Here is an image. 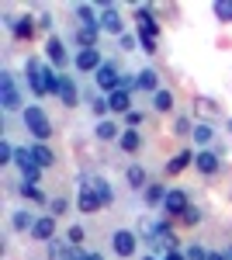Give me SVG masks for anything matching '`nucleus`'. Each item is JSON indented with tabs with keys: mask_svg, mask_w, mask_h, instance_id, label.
I'll return each mask as SVG.
<instances>
[{
	"mask_svg": "<svg viewBox=\"0 0 232 260\" xmlns=\"http://www.w3.org/2000/svg\"><path fill=\"white\" fill-rule=\"evenodd\" d=\"M125 125H128V128H139V125H142V111H128V115H125Z\"/></svg>",
	"mask_w": 232,
	"mask_h": 260,
	"instance_id": "nucleus-42",
	"label": "nucleus"
},
{
	"mask_svg": "<svg viewBox=\"0 0 232 260\" xmlns=\"http://www.w3.org/2000/svg\"><path fill=\"white\" fill-rule=\"evenodd\" d=\"M118 146H121L125 153H139V146H142V136H139L136 128H125V132H121V139H118Z\"/></svg>",
	"mask_w": 232,
	"mask_h": 260,
	"instance_id": "nucleus-24",
	"label": "nucleus"
},
{
	"mask_svg": "<svg viewBox=\"0 0 232 260\" xmlns=\"http://www.w3.org/2000/svg\"><path fill=\"white\" fill-rule=\"evenodd\" d=\"M191 163H194V153H191V149H184V153H177L174 160L167 163V177H177V174H184V170H187Z\"/></svg>",
	"mask_w": 232,
	"mask_h": 260,
	"instance_id": "nucleus-19",
	"label": "nucleus"
},
{
	"mask_svg": "<svg viewBox=\"0 0 232 260\" xmlns=\"http://www.w3.org/2000/svg\"><path fill=\"white\" fill-rule=\"evenodd\" d=\"M97 87L101 90H108V94H115V90H121V73H118V66L115 62H104L101 70H97Z\"/></svg>",
	"mask_w": 232,
	"mask_h": 260,
	"instance_id": "nucleus-5",
	"label": "nucleus"
},
{
	"mask_svg": "<svg viewBox=\"0 0 232 260\" xmlns=\"http://www.w3.org/2000/svg\"><path fill=\"white\" fill-rule=\"evenodd\" d=\"M73 66H77L80 73H87V70H101V66H104V59H101V52H97V49H80L77 52V59H73Z\"/></svg>",
	"mask_w": 232,
	"mask_h": 260,
	"instance_id": "nucleus-10",
	"label": "nucleus"
},
{
	"mask_svg": "<svg viewBox=\"0 0 232 260\" xmlns=\"http://www.w3.org/2000/svg\"><path fill=\"white\" fill-rule=\"evenodd\" d=\"M31 156H35V163H39L42 170H49V167L56 163V153H52L45 142H35V146H31Z\"/></svg>",
	"mask_w": 232,
	"mask_h": 260,
	"instance_id": "nucleus-23",
	"label": "nucleus"
},
{
	"mask_svg": "<svg viewBox=\"0 0 232 260\" xmlns=\"http://www.w3.org/2000/svg\"><path fill=\"white\" fill-rule=\"evenodd\" d=\"M222 115V108H218V101L212 98H194V118H201V121H212Z\"/></svg>",
	"mask_w": 232,
	"mask_h": 260,
	"instance_id": "nucleus-13",
	"label": "nucleus"
},
{
	"mask_svg": "<svg viewBox=\"0 0 232 260\" xmlns=\"http://www.w3.org/2000/svg\"><path fill=\"white\" fill-rule=\"evenodd\" d=\"M153 108H156V111H163V115L174 111V94H170V90H156V94H153Z\"/></svg>",
	"mask_w": 232,
	"mask_h": 260,
	"instance_id": "nucleus-28",
	"label": "nucleus"
},
{
	"mask_svg": "<svg viewBox=\"0 0 232 260\" xmlns=\"http://www.w3.org/2000/svg\"><path fill=\"white\" fill-rule=\"evenodd\" d=\"M215 18L222 21V24H232V0H218L215 4Z\"/></svg>",
	"mask_w": 232,
	"mask_h": 260,
	"instance_id": "nucleus-31",
	"label": "nucleus"
},
{
	"mask_svg": "<svg viewBox=\"0 0 232 260\" xmlns=\"http://www.w3.org/2000/svg\"><path fill=\"white\" fill-rule=\"evenodd\" d=\"M97 31H101V28H83V24H80V28H77L80 49H97Z\"/></svg>",
	"mask_w": 232,
	"mask_h": 260,
	"instance_id": "nucleus-26",
	"label": "nucleus"
},
{
	"mask_svg": "<svg viewBox=\"0 0 232 260\" xmlns=\"http://www.w3.org/2000/svg\"><path fill=\"white\" fill-rule=\"evenodd\" d=\"M208 260H229V253H208Z\"/></svg>",
	"mask_w": 232,
	"mask_h": 260,
	"instance_id": "nucleus-45",
	"label": "nucleus"
},
{
	"mask_svg": "<svg viewBox=\"0 0 232 260\" xmlns=\"http://www.w3.org/2000/svg\"><path fill=\"white\" fill-rule=\"evenodd\" d=\"M90 108H94V115H97V118H101V121H104V115H108V111H111V104H108V101H104V98H97L94 104H90Z\"/></svg>",
	"mask_w": 232,
	"mask_h": 260,
	"instance_id": "nucleus-37",
	"label": "nucleus"
},
{
	"mask_svg": "<svg viewBox=\"0 0 232 260\" xmlns=\"http://www.w3.org/2000/svg\"><path fill=\"white\" fill-rule=\"evenodd\" d=\"M108 104H111V111H118V115H128L132 111V94L128 90H115V94H108Z\"/></svg>",
	"mask_w": 232,
	"mask_h": 260,
	"instance_id": "nucleus-21",
	"label": "nucleus"
},
{
	"mask_svg": "<svg viewBox=\"0 0 232 260\" xmlns=\"http://www.w3.org/2000/svg\"><path fill=\"white\" fill-rule=\"evenodd\" d=\"M66 240H70V246H80V243H83V225H70Z\"/></svg>",
	"mask_w": 232,
	"mask_h": 260,
	"instance_id": "nucleus-35",
	"label": "nucleus"
},
{
	"mask_svg": "<svg viewBox=\"0 0 232 260\" xmlns=\"http://www.w3.org/2000/svg\"><path fill=\"white\" fill-rule=\"evenodd\" d=\"M77 260H104V257H101V253H83V250L77 246Z\"/></svg>",
	"mask_w": 232,
	"mask_h": 260,
	"instance_id": "nucleus-43",
	"label": "nucleus"
},
{
	"mask_svg": "<svg viewBox=\"0 0 232 260\" xmlns=\"http://www.w3.org/2000/svg\"><path fill=\"white\" fill-rule=\"evenodd\" d=\"M212 139H215L212 125H208V121H194V142H197V146H208Z\"/></svg>",
	"mask_w": 232,
	"mask_h": 260,
	"instance_id": "nucleus-25",
	"label": "nucleus"
},
{
	"mask_svg": "<svg viewBox=\"0 0 232 260\" xmlns=\"http://www.w3.org/2000/svg\"><path fill=\"white\" fill-rule=\"evenodd\" d=\"M163 260H187V253H180V250H170V253H167Z\"/></svg>",
	"mask_w": 232,
	"mask_h": 260,
	"instance_id": "nucleus-44",
	"label": "nucleus"
},
{
	"mask_svg": "<svg viewBox=\"0 0 232 260\" xmlns=\"http://www.w3.org/2000/svg\"><path fill=\"white\" fill-rule=\"evenodd\" d=\"M24 128H28L39 142H45L49 136H52V121H49V115L42 111L39 104H28V108H24Z\"/></svg>",
	"mask_w": 232,
	"mask_h": 260,
	"instance_id": "nucleus-2",
	"label": "nucleus"
},
{
	"mask_svg": "<svg viewBox=\"0 0 232 260\" xmlns=\"http://www.w3.org/2000/svg\"><path fill=\"white\" fill-rule=\"evenodd\" d=\"M56 98L62 101V104H66V108H77V104H80L77 83L70 80V77H62V73H59V94H56Z\"/></svg>",
	"mask_w": 232,
	"mask_h": 260,
	"instance_id": "nucleus-16",
	"label": "nucleus"
},
{
	"mask_svg": "<svg viewBox=\"0 0 232 260\" xmlns=\"http://www.w3.org/2000/svg\"><path fill=\"white\" fill-rule=\"evenodd\" d=\"M80 184H83V187H94V191H97V198H101V205H104V208H108V205L115 201V191H111V184H108L104 177H83Z\"/></svg>",
	"mask_w": 232,
	"mask_h": 260,
	"instance_id": "nucleus-14",
	"label": "nucleus"
},
{
	"mask_svg": "<svg viewBox=\"0 0 232 260\" xmlns=\"http://www.w3.org/2000/svg\"><path fill=\"white\" fill-rule=\"evenodd\" d=\"M118 45H121L125 52H136V45H139V35H121V39H118Z\"/></svg>",
	"mask_w": 232,
	"mask_h": 260,
	"instance_id": "nucleus-38",
	"label": "nucleus"
},
{
	"mask_svg": "<svg viewBox=\"0 0 232 260\" xmlns=\"http://www.w3.org/2000/svg\"><path fill=\"white\" fill-rule=\"evenodd\" d=\"M0 108L21 111V94H18V83H14V73H0Z\"/></svg>",
	"mask_w": 232,
	"mask_h": 260,
	"instance_id": "nucleus-3",
	"label": "nucleus"
},
{
	"mask_svg": "<svg viewBox=\"0 0 232 260\" xmlns=\"http://www.w3.org/2000/svg\"><path fill=\"white\" fill-rule=\"evenodd\" d=\"M136 80H139V90H159V80H156V73L153 70H142V73H136Z\"/></svg>",
	"mask_w": 232,
	"mask_h": 260,
	"instance_id": "nucleus-30",
	"label": "nucleus"
},
{
	"mask_svg": "<svg viewBox=\"0 0 232 260\" xmlns=\"http://www.w3.org/2000/svg\"><path fill=\"white\" fill-rule=\"evenodd\" d=\"M24 73H28V87L35 98H49V94H59V73L52 66H45L42 59H28L24 62Z\"/></svg>",
	"mask_w": 232,
	"mask_h": 260,
	"instance_id": "nucleus-1",
	"label": "nucleus"
},
{
	"mask_svg": "<svg viewBox=\"0 0 232 260\" xmlns=\"http://www.w3.org/2000/svg\"><path fill=\"white\" fill-rule=\"evenodd\" d=\"M174 132L177 136H194V121L187 118V115H180V118L174 121Z\"/></svg>",
	"mask_w": 232,
	"mask_h": 260,
	"instance_id": "nucleus-33",
	"label": "nucleus"
},
{
	"mask_svg": "<svg viewBox=\"0 0 232 260\" xmlns=\"http://www.w3.org/2000/svg\"><path fill=\"white\" fill-rule=\"evenodd\" d=\"M77 208L83 212V215H87V212H97V208H104V205H101V198H97V191H94V187H83V184H80Z\"/></svg>",
	"mask_w": 232,
	"mask_h": 260,
	"instance_id": "nucleus-18",
	"label": "nucleus"
},
{
	"mask_svg": "<svg viewBox=\"0 0 232 260\" xmlns=\"http://www.w3.org/2000/svg\"><path fill=\"white\" fill-rule=\"evenodd\" d=\"M187 260H208V250H205V246H197V243H194L191 250H187Z\"/></svg>",
	"mask_w": 232,
	"mask_h": 260,
	"instance_id": "nucleus-39",
	"label": "nucleus"
},
{
	"mask_svg": "<svg viewBox=\"0 0 232 260\" xmlns=\"http://www.w3.org/2000/svg\"><path fill=\"white\" fill-rule=\"evenodd\" d=\"M139 45H142V52H149V56L156 52V39H149V35H139Z\"/></svg>",
	"mask_w": 232,
	"mask_h": 260,
	"instance_id": "nucleus-41",
	"label": "nucleus"
},
{
	"mask_svg": "<svg viewBox=\"0 0 232 260\" xmlns=\"http://www.w3.org/2000/svg\"><path fill=\"white\" fill-rule=\"evenodd\" d=\"M229 260H232V250H229Z\"/></svg>",
	"mask_w": 232,
	"mask_h": 260,
	"instance_id": "nucleus-48",
	"label": "nucleus"
},
{
	"mask_svg": "<svg viewBox=\"0 0 232 260\" xmlns=\"http://www.w3.org/2000/svg\"><path fill=\"white\" fill-rule=\"evenodd\" d=\"M0 163H14V146H11L7 139L0 142Z\"/></svg>",
	"mask_w": 232,
	"mask_h": 260,
	"instance_id": "nucleus-36",
	"label": "nucleus"
},
{
	"mask_svg": "<svg viewBox=\"0 0 232 260\" xmlns=\"http://www.w3.org/2000/svg\"><path fill=\"white\" fill-rule=\"evenodd\" d=\"M45 59L52 62V66H56V70H62V66H66V62H70V56H66V49H62V42H59L56 35H52V39L45 42Z\"/></svg>",
	"mask_w": 232,
	"mask_h": 260,
	"instance_id": "nucleus-15",
	"label": "nucleus"
},
{
	"mask_svg": "<svg viewBox=\"0 0 232 260\" xmlns=\"http://www.w3.org/2000/svg\"><path fill=\"white\" fill-rule=\"evenodd\" d=\"M7 21V28H11V35H14V39H31V35H35V21L31 18H4Z\"/></svg>",
	"mask_w": 232,
	"mask_h": 260,
	"instance_id": "nucleus-17",
	"label": "nucleus"
},
{
	"mask_svg": "<svg viewBox=\"0 0 232 260\" xmlns=\"http://www.w3.org/2000/svg\"><path fill=\"white\" fill-rule=\"evenodd\" d=\"M111 246H115L118 257H136V246H139V236L132 229H118L115 236H111Z\"/></svg>",
	"mask_w": 232,
	"mask_h": 260,
	"instance_id": "nucleus-7",
	"label": "nucleus"
},
{
	"mask_svg": "<svg viewBox=\"0 0 232 260\" xmlns=\"http://www.w3.org/2000/svg\"><path fill=\"white\" fill-rule=\"evenodd\" d=\"M225 128H229V132H232V118H229V121H225Z\"/></svg>",
	"mask_w": 232,
	"mask_h": 260,
	"instance_id": "nucleus-46",
	"label": "nucleus"
},
{
	"mask_svg": "<svg viewBox=\"0 0 232 260\" xmlns=\"http://www.w3.org/2000/svg\"><path fill=\"white\" fill-rule=\"evenodd\" d=\"M31 236H35L39 243H52L56 240V215H42V219H35Z\"/></svg>",
	"mask_w": 232,
	"mask_h": 260,
	"instance_id": "nucleus-12",
	"label": "nucleus"
},
{
	"mask_svg": "<svg viewBox=\"0 0 232 260\" xmlns=\"http://www.w3.org/2000/svg\"><path fill=\"white\" fill-rule=\"evenodd\" d=\"M66 208H70V201H66V198H52V201H49V212H52L56 219H59V215H66Z\"/></svg>",
	"mask_w": 232,
	"mask_h": 260,
	"instance_id": "nucleus-34",
	"label": "nucleus"
},
{
	"mask_svg": "<svg viewBox=\"0 0 232 260\" xmlns=\"http://www.w3.org/2000/svg\"><path fill=\"white\" fill-rule=\"evenodd\" d=\"M187 208H191V201H187V194L184 191H167V201H163V212L167 215H177V219H184L187 215Z\"/></svg>",
	"mask_w": 232,
	"mask_h": 260,
	"instance_id": "nucleus-8",
	"label": "nucleus"
},
{
	"mask_svg": "<svg viewBox=\"0 0 232 260\" xmlns=\"http://www.w3.org/2000/svg\"><path fill=\"white\" fill-rule=\"evenodd\" d=\"M94 136H97V142H115V139H121V128H118L115 121H97V128H94Z\"/></svg>",
	"mask_w": 232,
	"mask_h": 260,
	"instance_id": "nucleus-20",
	"label": "nucleus"
},
{
	"mask_svg": "<svg viewBox=\"0 0 232 260\" xmlns=\"http://www.w3.org/2000/svg\"><path fill=\"white\" fill-rule=\"evenodd\" d=\"M11 229H14V233H31V229H35V219H31L28 212H14V219H11Z\"/></svg>",
	"mask_w": 232,
	"mask_h": 260,
	"instance_id": "nucleus-27",
	"label": "nucleus"
},
{
	"mask_svg": "<svg viewBox=\"0 0 232 260\" xmlns=\"http://www.w3.org/2000/svg\"><path fill=\"white\" fill-rule=\"evenodd\" d=\"M194 167H197L205 177H215V174L222 170V156H218L215 149H197V153H194Z\"/></svg>",
	"mask_w": 232,
	"mask_h": 260,
	"instance_id": "nucleus-6",
	"label": "nucleus"
},
{
	"mask_svg": "<svg viewBox=\"0 0 232 260\" xmlns=\"http://www.w3.org/2000/svg\"><path fill=\"white\" fill-rule=\"evenodd\" d=\"M125 180H128V187H136V191H146V187H149V177H146V170H142L139 163H132V167L125 170Z\"/></svg>",
	"mask_w": 232,
	"mask_h": 260,
	"instance_id": "nucleus-22",
	"label": "nucleus"
},
{
	"mask_svg": "<svg viewBox=\"0 0 232 260\" xmlns=\"http://www.w3.org/2000/svg\"><path fill=\"white\" fill-rule=\"evenodd\" d=\"M180 222H184V225H197V222H201V212H197V208L191 205V208H187V215H184Z\"/></svg>",
	"mask_w": 232,
	"mask_h": 260,
	"instance_id": "nucleus-40",
	"label": "nucleus"
},
{
	"mask_svg": "<svg viewBox=\"0 0 232 260\" xmlns=\"http://www.w3.org/2000/svg\"><path fill=\"white\" fill-rule=\"evenodd\" d=\"M14 163H18V170L24 174V180H28V184H39V177H42V167L35 163L31 149H14Z\"/></svg>",
	"mask_w": 232,
	"mask_h": 260,
	"instance_id": "nucleus-4",
	"label": "nucleus"
},
{
	"mask_svg": "<svg viewBox=\"0 0 232 260\" xmlns=\"http://www.w3.org/2000/svg\"><path fill=\"white\" fill-rule=\"evenodd\" d=\"M21 194H24L28 201H35V205H42V201H45V194L39 191V184H28V180L21 184Z\"/></svg>",
	"mask_w": 232,
	"mask_h": 260,
	"instance_id": "nucleus-32",
	"label": "nucleus"
},
{
	"mask_svg": "<svg viewBox=\"0 0 232 260\" xmlns=\"http://www.w3.org/2000/svg\"><path fill=\"white\" fill-rule=\"evenodd\" d=\"M163 201H167V187H163V184H149V187H146V205H163Z\"/></svg>",
	"mask_w": 232,
	"mask_h": 260,
	"instance_id": "nucleus-29",
	"label": "nucleus"
},
{
	"mask_svg": "<svg viewBox=\"0 0 232 260\" xmlns=\"http://www.w3.org/2000/svg\"><path fill=\"white\" fill-rule=\"evenodd\" d=\"M136 24H139V35H149V39L159 35V21L153 18V7H136Z\"/></svg>",
	"mask_w": 232,
	"mask_h": 260,
	"instance_id": "nucleus-9",
	"label": "nucleus"
},
{
	"mask_svg": "<svg viewBox=\"0 0 232 260\" xmlns=\"http://www.w3.org/2000/svg\"><path fill=\"white\" fill-rule=\"evenodd\" d=\"M142 260H153V257H142Z\"/></svg>",
	"mask_w": 232,
	"mask_h": 260,
	"instance_id": "nucleus-47",
	"label": "nucleus"
},
{
	"mask_svg": "<svg viewBox=\"0 0 232 260\" xmlns=\"http://www.w3.org/2000/svg\"><path fill=\"white\" fill-rule=\"evenodd\" d=\"M101 31H108V35H115V39L125 35V31H121V14H118V7H104V11H101Z\"/></svg>",
	"mask_w": 232,
	"mask_h": 260,
	"instance_id": "nucleus-11",
	"label": "nucleus"
}]
</instances>
